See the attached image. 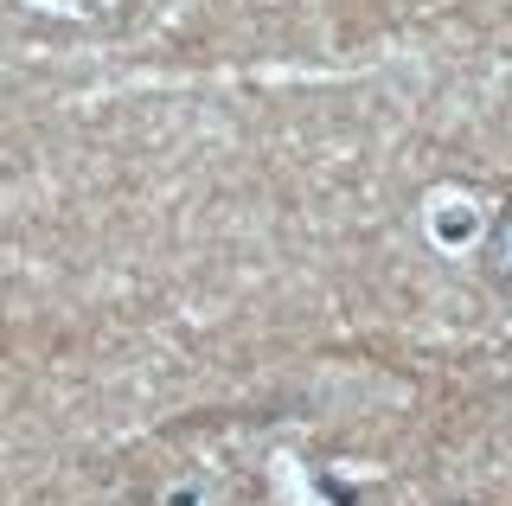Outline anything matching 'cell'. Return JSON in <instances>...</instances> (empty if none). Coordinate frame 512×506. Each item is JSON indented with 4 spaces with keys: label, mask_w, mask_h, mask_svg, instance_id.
<instances>
[]
</instances>
